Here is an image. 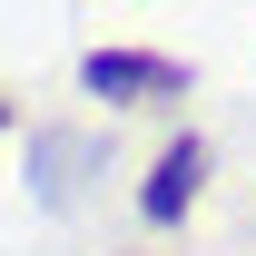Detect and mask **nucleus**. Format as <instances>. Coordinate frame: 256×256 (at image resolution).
Instances as JSON below:
<instances>
[{
  "mask_svg": "<svg viewBox=\"0 0 256 256\" xmlns=\"http://www.w3.org/2000/svg\"><path fill=\"white\" fill-rule=\"evenodd\" d=\"M79 89L108 98V108H158V98H188V60H168V50H89Z\"/></svg>",
  "mask_w": 256,
  "mask_h": 256,
  "instance_id": "1",
  "label": "nucleus"
},
{
  "mask_svg": "<svg viewBox=\"0 0 256 256\" xmlns=\"http://www.w3.org/2000/svg\"><path fill=\"white\" fill-rule=\"evenodd\" d=\"M197 197H207V138L178 128L158 158H148V178H138V217H148V226H178Z\"/></svg>",
  "mask_w": 256,
  "mask_h": 256,
  "instance_id": "2",
  "label": "nucleus"
},
{
  "mask_svg": "<svg viewBox=\"0 0 256 256\" xmlns=\"http://www.w3.org/2000/svg\"><path fill=\"white\" fill-rule=\"evenodd\" d=\"M0 138H10V98H0Z\"/></svg>",
  "mask_w": 256,
  "mask_h": 256,
  "instance_id": "3",
  "label": "nucleus"
}]
</instances>
